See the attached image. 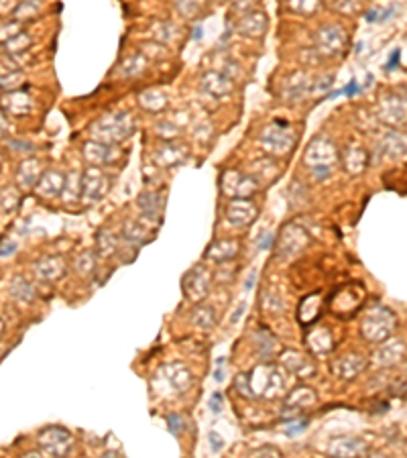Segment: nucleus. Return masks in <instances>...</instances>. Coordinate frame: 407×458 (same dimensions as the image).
<instances>
[{"instance_id":"30","label":"nucleus","mask_w":407,"mask_h":458,"mask_svg":"<svg viewBox=\"0 0 407 458\" xmlns=\"http://www.w3.org/2000/svg\"><path fill=\"white\" fill-rule=\"evenodd\" d=\"M63 184H65V179H63L61 173L49 171V173H45V177L41 179L39 192H41L43 196H47V198H53V196H57V194L63 190Z\"/></svg>"},{"instance_id":"19","label":"nucleus","mask_w":407,"mask_h":458,"mask_svg":"<svg viewBox=\"0 0 407 458\" xmlns=\"http://www.w3.org/2000/svg\"><path fill=\"white\" fill-rule=\"evenodd\" d=\"M137 206H139L143 218L155 222L163 214V208H165V198H163L161 194H157V192H145V194L139 196Z\"/></svg>"},{"instance_id":"50","label":"nucleus","mask_w":407,"mask_h":458,"mask_svg":"<svg viewBox=\"0 0 407 458\" xmlns=\"http://www.w3.org/2000/svg\"><path fill=\"white\" fill-rule=\"evenodd\" d=\"M218 369L214 371V379L218 381V383H222V381H224V369H222V364H224V358H218Z\"/></svg>"},{"instance_id":"22","label":"nucleus","mask_w":407,"mask_h":458,"mask_svg":"<svg viewBox=\"0 0 407 458\" xmlns=\"http://www.w3.org/2000/svg\"><path fill=\"white\" fill-rule=\"evenodd\" d=\"M255 348H257V354H259V358L263 362H271L279 354V342H277V338L269 330H265V328H261L255 334Z\"/></svg>"},{"instance_id":"38","label":"nucleus","mask_w":407,"mask_h":458,"mask_svg":"<svg viewBox=\"0 0 407 458\" xmlns=\"http://www.w3.org/2000/svg\"><path fill=\"white\" fill-rule=\"evenodd\" d=\"M39 173H41V171H39V163H37V161H27V163H23L21 169H19V179L27 177L23 184H25L27 188H31V186L37 181Z\"/></svg>"},{"instance_id":"9","label":"nucleus","mask_w":407,"mask_h":458,"mask_svg":"<svg viewBox=\"0 0 407 458\" xmlns=\"http://www.w3.org/2000/svg\"><path fill=\"white\" fill-rule=\"evenodd\" d=\"M259 190V179L240 171H226L222 177V192L230 198H249Z\"/></svg>"},{"instance_id":"36","label":"nucleus","mask_w":407,"mask_h":458,"mask_svg":"<svg viewBox=\"0 0 407 458\" xmlns=\"http://www.w3.org/2000/svg\"><path fill=\"white\" fill-rule=\"evenodd\" d=\"M143 69H145V57H143V55H132V57L124 59L122 65H120V73L124 75V78H132V75H139Z\"/></svg>"},{"instance_id":"6","label":"nucleus","mask_w":407,"mask_h":458,"mask_svg":"<svg viewBox=\"0 0 407 458\" xmlns=\"http://www.w3.org/2000/svg\"><path fill=\"white\" fill-rule=\"evenodd\" d=\"M39 446L51 456H65L73 446V436L61 426H49L39 434Z\"/></svg>"},{"instance_id":"5","label":"nucleus","mask_w":407,"mask_h":458,"mask_svg":"<svg viewBox=\"0 0 407 458\" xmlns=\"http://www.w3.org/2000/svg\"><path fill=\"white\" fill-rule=\"evenodd\" d=\"M305 165L309 169L313 167H328L332 169L336 163V147L330 139L326 136H318L309 143L307 151H305V157H303Z\"/></svg>"},{"instance_id":"32","label":"nucleus","mask_w":407,"mask_h":458,"mask_svg":"<svg viewBox=\"0 0 407 458\" xmlns=\"http://www.w3.org/2000/svg\"><path fill=\"white\" fill-rule=\"evenodd\" d=\"M192 322L202 330H212L214 324H216L214 308H210V305H200V308H196L194 314H192Z\"/></svg>"},{"instance_id":"44","label":"nucleus","mask_w":407,"mask_h":458,"mask_svg":"<svg viewBox=\"0 0 407 458\" xmlns=\"http://www.w3.org/2000/svg\"><path fill=\"white\" fill-rule=\"evenodd\" d=\"M222 405H224V397H222V393H220V391L212 393V397H210V401H208L210 411H212V414H220V411H222Z\"/></svg>"},{"instance_id":"2","label":"nucleus","mask_w":407,"mask_h":458,"mask_svg":"<svg viewBox=\"0 0 407 458\" xmlns=\"http://www.w3.org/2000/svg\"><path fill=\"white\" fill-rule=\"evenodd\" d=\"M132 128H134V122L126 112H114V114H108V116L96 120L90 130L96 141L112 145V143H120V141L128 139L132 134Z\"/></svg>"},{"instance_id":"54","label":"nucleus","mask_w":407,"mask_h":458,"mask_svg":"<svg viewBox=\"0 0 407 458\" xmlns=\"http://www.w3.org/2000/svg\"><path fill=\"white\" fill-rule=\"evenodd\" d=\"M3 328H5V326H3V320H0V332H3Z\"/></svg>"},{"instance_id":"52","label":"nucleus","mask_w":407,"mask_h":458,"mask_svg":"<svg viewBox=\"0 0 407 458\" xmlns=\"http://www.w3.org/2000/svg\"><path fill=\"white\" fill-rule=\"evenodd\" d=\"M255 281H257V273L253 271V273L249 275V279H247V285H244V289H247V291H249V289H251V287L255 285Z\"/></svg>"},{"instance_id":"34","label":"nucleus","mask_w":407,"mask_h":458,"mask_svg":"<svg viewBox=\"0 0 407 458\" xmlns=\"http://www.w3.org/2000/svg\"><path fill=\"white\" fill-rule=\"evenodd\" d=\"M139 102H141V106H143L145 110H149V112H157V110H161L163 106L167 104V98L163 96V94H159V92H155V90H149V92L141 94Z\"/></svg>"},{"instance_id":"25","label":"nucleus","mask_w":407,"mask_h":458,"mask_svg":"<svg viewBox=\"0 0 407 458\" xmlns=\"http://www.w3.org/2000/svg\"><path fill=\"white\" fill-rule=\"evenodd\" d=\"M307 92H309V78H307L305 73L297 71V73L289 75L287 82H285V88H283V96H285L289 102L301 100Z\"/></svg>"},{"instance_id":"18","label":"nucleus","mask_w":407,"mask_h":458,"mask_svg":"<svg viewBox=\"0 0 407 458\" xmlns=\"http://www.w3.org/2000/svg\"><path fill=\"white\" fill-rule=\"evenodd\" d=\"M405 356V342L403 340H383L381 346L375 350L373 360L379 367H393Z\"/></svg>"},{"instance_id":"14","label":"nucleus","mask_w":407,"mask_h":458,"mask_svg":"<svg viewBox=\"0 0 407 458\" xmlns=\"http://www.w3.org/2000/svg\"><path fill=\"white\" fill-rule=\"evenodd\" d=\"M257 206L249 202V198H236L226 208V218L232 226H249L257 218Z\"/></svg>"},{"instance_id":"27","label":"nucleus","mask_w":407,"mask_h":458,"mask_svg":"<svg viewBox=\"0 0 407 458\" xmlns=\"http://www.w3.org/2000/svg\"><path fill=\"white\" fill-rule=\"evenodd\" d=\"M305 342H307V346H309L313 352H318V354L330 352L332 346H334V338H332L330 330H326V328H318V330L309 332L307 338H305Z\"/></svg>"},{"instance_id":"46","label":"nucleus","mask_w":407,"mask_h":458,"mask_svg":"<svg viewBox=\"0 0 407 458\" xmlns=\"http://www.w3.org/2000/svg\"><path fill=\"white\" fill-rule=\"evenodd\" d=\"M399 59H401V51H399V49H395V51L391 53V57H389V61H387V65H385V69H387V71H393V69L397 67Z\"/></svg>"},{"instance_id":"4","label":"nucleus","mask_w":407,"mask_h":458,"mask_svg":"<svg viewBox=\"0 0 407 458\" xmlns=\"http://www.w3.org/2000/svg\"><path fill=\"white\" fill-rule=\"evenodd\" d=\"M261 145L273 153V155H285L289 153L295 145V132L289 128L287 122H281V120H275L273 124H269L263 134H261Z\"/></svg>"},{"instance_id":"48","label":"nucleus","mask_w":407,"mask_h":458,"mask_svg":"<svg viewBox=\"0 0 407 458\" xmlns=\"http://www.w3.org/2000/svg\"><path fill=\"white\" fill-rule=\"evenodd\" d=\"M273 247V235L271 233H263V237H261V241H259V249H271Z\"/></svg>"},{"instance_id":"51","label":"nucleus","mask_w":407,"mask_h":458,"mask_svg":"<svg viewBox=\"0 0 407 458\" xmlns=\"http://www.w3.org/2000/svg\"><path fill=\"white\" fill-rule=\"evenodd\" d=\"M244 308H247V305H244V303H240L238 308H236V310L232 312V316H230V324H236V322L240 320V316L244 314Z\"/></svg>"},{"instance_id":"41","label":"nucleus","mask_w":407,"mask_h":458,"mask_svg":"<svg viewBox=\"0 0 407 458\" xmlns=\"http://www.w3.org/2000/svg\"><path fill=\"white\" fill-rule=\"evenodd\" d=\"M184 418L179 416V414H171V416H167V428H169V432L173 434V436H179L182 434V430H184Z\"/></svg>"},{"instance_id":"40","label":"nucleus","mask_w":407,"mask_h":458,"mask_svg":"<svg viewBox=\"0 0 407 458\" xmlns=\"http://www.w3.org/2000/svg\"><path fill=\"white\" fill-rule=\"evenodd\" d=\"M232 387H234V391H238L242 397H251V389H249V377H247V373H240V375H236L234 377V381H232Z\"/></svg>"},{"instance_id":"11","label":"nucleus","mask_w":407,"mask_h":458,"mask_svg":"<svg viewBox=\"0 0 407 458\" xmlns=\"http://www.w3.org/2000/svg\"><path fill=\"white\" fill-rule=\"evenodd\" d=\"M346 45V35L340 27L326 25L315 33V47L326 55H338Z\"/></svg>"},{"instance_id":"29","label":"nucleus","mask_w":407,"mask_h":458,"mask_svg":"<svg viewBox=\"0 0 407 458\" xmlns=\"http://www.w3.org/2000/svg\"><path fill=\"white\" fill-rule=\"evenodd\" d=\"M96 249L102 257H110L120 249V241L116 239V235L108 228H102V231L96 235Z\"/></svg>"},{"instance_id":"47","label":"nucleus","mask_w":407,"mask_h":458,"mask_svg":"<svg viewBox=\"0 0 407 458\" xmlns=\"http://www.w3.org/2000/svg\"><path fill=\"white\" fill-rule=\"evenodd\" d=\"M332 80H334V78H332V75H326V78H322V80H320V84L315 82L313 90H315V92H318V90H320V92H324L326 88H330V86H332Z\"/></svg>"},{"instance_id":"17","label":"nucleus","mask_w":407,"mask_h":458,"mask_svg":"<svg viewBox=\"0 0 407 458\" xmlns=\"http://www.w3.org/2000/svg\"><path fill=\"white\" fill-rule=\"evenodd\" d=\"M84 155L90 161V165L100 167V165H110L114 163V159L118 157L116 149L110 143H102V141H92L86 145L84 149Z\"/></svg>"},{"instance_id":"3","label":"nucleus","mask_w":407,"mask_h":458,"mask_svg":"<svg viewBox=\"0 0 407 458\" xmlns=\"http://www.w3.org/2000/svg\"><path fill=\"white\" fill-rule=\"evenodd\" d=\"M395 326H397V318L389 308H373L360 324V334L365 340L381 344L393 334Z\"/></svg>"},{"instance_id":"24","label":"nucleus","mask_w":407,"mask_h":458,"mask_svg":"<svg viewBox=\"0 0 407 458\" xmlns=\"http://www.w3.org/2000/svg\"><path fill=\"white\" fill-rule=\"evenodd\" d=\"M186 157H188V151L182 145H165L157 153H153V159L157 161V165H163V167L182 165L186 161Z\"/></svg>"},{"instance_id":"37","label":"nucleus","mask_w":407,"mask_h":458,"mask_svg":"<svg viewBox=\"0 0 407 458\" xmlns=\"http://www.w3.org/2000/svg\"><path fill=\"white\" fill-rule=\"evenodd\" d=\"M96 253L94 251H84V253H79V257L75 259V269L81 273V275H90L94 273L96 269Z\"/></svg>"},{"instance_id":"23","label":"nucleus","mask_w":407,"mask_h":458,"mask_svg":"<svg viewBox=\"0 0 407 458\" xmlns=\"http://www.w3.org/2000/svg\"><path fill=\"white\" fill-rule=\"evenodd\" d=\"M202 90L212 94L214 98H222L226 94L232 92V82L226 78L224 73L218 71H208L204 78H202Z\"/></svg>"},{"instance_id":"10","label":"nucleus","mask_w":407,"mask_h":458,"mask_svg":"<svg viewBox=\"0 0 407 458\" xmlns=\"http://www.w3.org/2000/svg\"><path fill=\"white\" fill-rule=\"evenodd\" d=\"M277 245H279V255L283 259H291L309 245V237L303 228H299L295 224H287V226H283V233H281Z\"/></svg>"},{"instance_id":"7","label":"nucleus","mask_w":407,"mask_h":458,"mask_svg":"<svg viewBox=\"0 0 407 458\" xmlns=\"http://www.w3.org/2000/svg\"><path fill=\"white\" fill-rule=\"evenodd\" d=\"M212 275L204 265L192 267L184 277V295L190 301H202L210 293Z\"/></svg>"},{"instance_id":"45","label":"nucleus","mask_w":407,"mask_h":458,"mask_svg":"<svg viewBox=\"0 0 407 458\" xmlns=\"http://www.w3.org/2000/svg\"><path fill=\"white\" fill-rule=\"evenodd\" d=\"M251 456H281V450L275 446H261L251 450Z\"/></svg>"},{"instance_id":"16","label":"nucleus","mask_w":407,"mask_h":458,"mask_svg":"<svg viewBox=\"0 0 407 458\" xmlns=\"http://www.w3.org/2000/svg\"><path fill=\"white\" fill-rule=\"evenodd\" d=\"M161 373L165 375L167 383H169L177 393H186V391H190L192 385H194V375H192V371H190L186 364H182V362L165 364Z\"/></svg>"},{"instance_id":"53","label":"nucleus","mask_w":407,"mask_h":458,"mask_svg":"<svg viewBox=\"0 0 407 458\" xmlns=\"http://www.w3.org/2000/svg\"><path fill=\"white\" fill-rule=\"evenodd\" d=\"M200 37H202V29L198 27V29H196V33H194V39H200Z\"/></svg>"},{"instance_id":"33","label":"nucleus","mask_w":407,"mask_h":458,"mask_svg":"<svg viewBox=\"0 0 407 458\" xmlns=\"http://www.w3.org/2000/svg\"><path fill=\"white\" fill-rule=\"evenodd\" d=\"M9 289H11V295L17 297V299H21V301H31V299L35 297L33 285H31L29 281H25L23 277H15Z\"/></svg>"},{"instance_id":"12","label":"nucleus","mask_w":407,"mask_h":458,"mask_svg":"<svg viewBox=\"0 0 407 458\" xmlns=\"http://www.w3.org/2000/svg\"><path fill=\"white\" fill-rule=\"evenodd\" d=\"M318 395L313 393V389L309 387H295L293 391H289V395L285 397V405H283V416L285 418H297L301 416L303 409H309L311 405H315Z\"/></svg>"},{"instance_id":"20","label":"nucleus","mask_w":407,"mask_h":458,"mask_svg":"<svg viewBox=\"0 0 407 458\" xmlns=\"http://www.w3.org/2000/svg\"><path fill=\"white\" fill-rule=\"evenodd\" d=\"M65 261L61 257H45L35 263V273L43 281H57L65 275Z\"/></svg>"},{"instance_id":"35","label":"nucleus","mask_w":407,"mask_h":458,"mask_svg":"<svg viewBox=\"0 0 407 458\" xmlns=\"http://www.w3.org/2000/svg\"><path fill=\"white\" fill-rule=\"evenodd\" d=\"M365 165H367V157H365V153L360 151V149H348L346 151V157H344V167L348 169V171H352V173H358V171H363L365 169Z\"/></svg>"},{"instance_id":"21","label":"nucleus","mask_w":407,"mask_h":458,"mask_svg":"<svg viewBox=\"0 0 407 458\" xmlns=\"http://www.w3.org/2000/svg\"><path fill=\"white\" fill-rule=\"evenodd\" d=\"M238 253H240V243L238 241H232V239H228V241H216L206 251V259H210L214 263H228Z\"/></svg>"},{"instance_id":"43","label":"nucleus","mask_w":407,"mask_h":458,"mask_svg":"<svg viewBox=\"0 0 407 458\" xmlns=\"http://www.w3.org/2000/svg\"><path fill=\"white\" fill-rule=\"evenodd\" d=\"M208 446H210V450H212L214 454H218V452L224 448V438H222L218 432H210V434H208Z\"/></svg>"},{"instance_id":"13","label":"nucleus","mask_w":407,"mask_h":458,"mask_svg":"<svg viewBox=\"0 0 407 458\" xmlns=\"http://www.w3.org/2000/svg\"><path fill=\"white\" fill-rule=\"evenodd\" d=\"M367 367V358L358 352H348V354H342L338 356L334 362H332V373L342 379V381H350V379H356Z\"/></svg>"},{"instance_id":"31","label":"nucleus","mask_w":407,"mask_h":458,"mask_svg":"<svg viewBox=\"0 0 407 458\" xmlns=\"http://www.w3.org/2000/svg\"><path fill=\"white\" fill-rule=\"evenodd\" d=\"M267 21L263 15H249L240 21V31L247 37H261L265 33Z\"/></svg>"},{"instance_id":"1","label":"nucleus","mask_w":407,"mask_h":458,"mask_svg":"<svg viewBox=\"0 0 407 458\" xmlns=\"http://www.w3.org/2000/svg\"><path fill=\"white\" fill-rule=\"evenodd\" d=\"M247 377H249L251 397L277 399L285 393V387H287L285 371L271 362H263V364L255 367L251 373H247Z\"/></svg>"},{"instance_id":"49","label":"nucleus","mask_w":407,"mask_h":458,"mask_svg":"<svg viewBox=\"0 0 407 458\" xmlns=\"http://www.w3.org/2000/svg\"><path fill=\"white\" fill-rule=\"evenodd\" d=\"M342 92H344V94H346L348 98H354V96L358 94V84H356V80H350V84H348V86H346V88H344Z\"/></svg>"},{"instance_id":"39","label":"nucleus","mask_w":407,"mask_h":458,"mask_svg":"<svg viewBox=\"0 0 407 458\" xmlns=\"http://www.w3.org/2000/svg\"><path fill=\"white\" fill-rule=\"evenodd\" d=\"M263 308H265L267 312H281L283 301H281L279 293H275V291H265V293H263Z\"/></svg>"},{"instance_id":"28","label":"nucleus","mask_w":407,"mask_h":458,"mask_svg":"<svg viewBox=\"0 0 407 458\" xmlns=\"http://www.w3.org/2000/svg\"><path fill=\"white\" fill-rule=\"evenodd\" d=\"M122 237L128 241V243H134V245H143L151 239V231L139 220H126L124 226H122Z\"/></svg>"},{"instance_id":"42","label":"nucleus","mask_w":407,"mask_h":458,"mask_svg":"<svg viewBox=\"0 0 407 458\" xmlns=\"http://www.w3.org/2000/svg\"><path fill=\"white\" fill-rule=\"evenodd\" d=\"M307 426H309V420H307V418H303V420H295V422H291V424H287V426H285V432H287V436H295V434L303 432Z\"/></svg>"},{"instance_id":"8","label":"nucleus","mask_w":407,"mask_h":458,"mask_svg":"<svg viewBox=\"0 0 407 458\" xmlns=\"http://www.w3.org/2000/svg\"><path fill=\"white\" fill-rule=\"evenodd\" d=\"M108 190H110V177L94 165L84 173V177H81V196H84V200L88 204L100 202L106 196Z\"/></svg>"},{"instance_id":"15","label":"nucleus","mask_w":407,"mask_h":458,"mask_svg":"<svg viewBox=\"0 0 407 458\" xmlns=\"http://www.w3.org/2000/svg\"><path fill=\"white\" fill-rule=\"evenodd\" d=\"M281 362L285 367V371H289L291 375L299 377V379H307L315 375V364L309 356L297 352V350H285L281 352Z\"/></svg>"},{"instance_id":"26","label":"nucleus","mask_w":407,"mask_h":458,"mask_svg":"<svg viewBox=\"0 0 407 458\" xmlns=\"http://www.w3.org/2000/svg\"><path fill=\"white\" fill-rule=\"evenodd\" d=\"M328 450L334 456H360L367 452V444L358 438H336Z\"/></svg>"}]
</instances>
